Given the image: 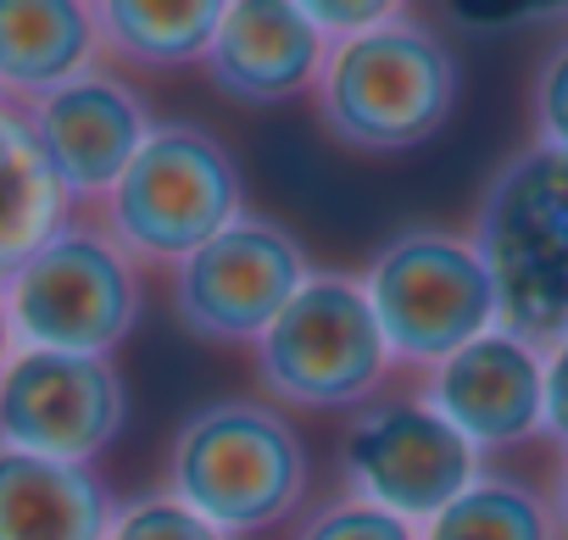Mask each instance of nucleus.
<instances>
[{"mask_svg": "<svg viewBox=\"0 0 568 540\" xmlns=\"http://www.w3.org/2000/svg\"><path fill=\"white\" fill-rule=\"evenodd\" d=\"M457 90L463 68L440 29L396 12L390 23L329 45L313 90V118L346 151L396 156L446 129Z\"/></svg>", "mask_w": 568, "mask_h": 540, "instance_id": "nucleus-1", "label": "nucleus"}, {"mask_svg": "<svg viewBox=\"0 0 568 540\" xmlns=\"http://www.w3.org/2000/svg\"><path fill=\"white\" fill-rule=\"evenodd\" d=\"M307 440L273 401L223 396L195 407L162 468V490L229 540L262 534L307 501Z\"/></svg>", "mask_w": 568, "mask_h": 540, "instance_id": "nucleus-2", "label": "nucleus"}, {"mask_svg": "<svg viewBox=\"0 0 568 540\" xmlns=\"http://www.w3.org/2000/svg\"><path fill=\"white\" fill-rule=\"evenodd\" d=\"M474 245L496 279L501 329L551 351L568 340V156L513 151L474 206Z\"/></svg>", "mask_w": 568, "mask_h": 540, "instance_id": "nucleus-3", "label": "nucleus"}, {"mask_svg": "<svg viewBox=\"0 0 568 540\" xmlns=\"http://www.w3.org/2000/svg\"><path fill=\"white\" fill-rule=\"evenodd\" d=\"M134 267L173 274L229 223L245 217V179L234 151L201 123H156L118 190L90 212Z\"/></svg>", "mask_w": 568, "mask_h": 540, "instance_id": "nucleus-4", "label": "nucleus"}, {"mask_svg": "<svg viewBox=\"0 0 568 540\" xmlns=\"http://www.w3.org/2000/svg\"><path fill=\"white\" fill-rule=\"evenodd\" d=\"M363 291L385 329L390 357L424 374L452 351L474 346L479 335L501 329V302H496L485 251L474 245V234L457 228L390 234L368 262Z\"/></svg>", "mask_w": 568, "mask_h": 540, "instance_id": "nucleus-5", "label": "nucleus"}, {"mask_svg": "<svg viewBox=\"0 0 568 540\" xmlns=\"http://www.w3.org/2000/svg\"><path fill=\"white\" fill-rule=\"evenodd\" d=\"M0 291L18 346L73 357H112L134 335L145 302L140 267L90 212H73Z\"/></svg>", "mask_w": 568, "mask_h": 540, "instance_id": "nucleus-6", "label": "nucleus"}, {"mask_svg": "<svg viewBox=\"0 0 568 540\" xmlns=\"http://www.w3.org/2000/svg\"><path fill=\"white\" fill-rule=\"evenodd\" d=\"M390 346L368 307L363 279L313 274L278 324L256 340V379L278 407L357 412L390 379Z\"/></svg>", "mask_w": 568, "mask_h": 540, "instance_id": "nucleus-7", "label": "nucleus"}, {"mask_svg": "<svg viewBox=\"0 0 568 540\" xmlns=\"http://www.w3.org/2000/svg\"><path fill=\"white\" fill-rule=\"evenodd\" d=\"M168 279H173V291H168L173 318L190 340L256 346L278 324V313L296 302V291L313 279V262L284 223L245 212L212 245H201L190 262H179Z\"/></svg>", "mask_w": 568, "mask_h": 540, "instance_id": "nucleus-8", "label": "nucleus"}, {"mask_svg": "<svg viewBox=\"0 0 568 540\" xmlns=\"http://www.w3.org/2000/svg\"><path fill=\"white\" fill-rule=\"evenodd\" d=\"M341 468L352 496L424 529L485 473V457L413 390V396H379L352 412Z\"/></svg>", "mask_w": 568, "mask_h": 540, "instance_id": "nucleus-9", "label": "nucleus"}, {"mask_svg": "<svg viewBox=\"0 0 568 540\" xmlns=\"http://www.w3.org/2000/svg\"><path fill=\"white\" fill-rule=\"evenodd\" d=\"M129 418V385L112 357L29 351L0 368V446L45 462L95 468Z\"/></svg>", "mask_w": 568, "mask_h": 540, "instance_id": "nucleus-10", "label": "nucleus"}, {"mask_svg": "<svg viewBox=\"0 0 568 540\" xmlns=\"http://www.w3.org/2000/svg\"><path fill=\"white\" fill-rule=\"evenodd\" d=\"M29 129H34L62 195L73 201V212H95L118 190V179L129 173L140 145L151 140L156 118H151L145 95L118 68L95 62L57 95L34 101Z\"/></svg>", "mask_w": 568, "mask_h": 540, "instance_id": "nucleus-11", "label": "nucleus"}, {"mask_svg": "<svg viewBox=\"0 0 568 540\" xmlns=\"http://www.w3.org/2000/svg\"><path fill=\"white\" fill-rule=\"evenodd\" d=\"M418 396L485 457L507 451L529 435H540V407H546V351L529 340L490 329L474 346L452 351L435 363L418 385Z\"/></svg>", "mask_w": 568, "mask_h": 540, "instance_id": "nucleus-12", "label": "nucleus"}, {"mask_svg": "<svg viewBox=\"0 0 568 540\" xmlns=\"http://www.w3.org/2000/svg\"><path fill=\"white\" fill-rule=\"evenodd\" d=\"M329 40L291 0H229L217 40L206 51V79L240 106H284L318 90Z\"/></svg>", "mask_w": 568, "mask_h": 540, "instance_id": "nucleus-13", "label": "nucleus"}, {"mask_svg": "<svg viewBox=\"0 0 568 540\" xmlns=\"http://www.w3.org/2000/svg\"><path fill=\"white\" fill-rule=\"evenodd\" d=\"M95 62V7L84 0H0V101L29 112Z\"/></svg>", "mask_w": 568, "mask_h": 540, "instance_id": "nucleus-14", "label": "nucleus"}, {"mask_svg": "<svg viewBox=\"0 0 568 540\" xmlns=\"http://www.w3.org/2000/svg\"><path fill=\"white\" fill-rule=\"evenodd\" d=\"M118 501L95 468L0 446V540H106Z\"/></svg>", "mask_w": 568, "mask_h": 540, "instance_id": "nucleus-15", "label": "nucleus"}, {"mask_svg": "<svg viewBox=\"0 0 568 540\" xmlns=\"http://www.w3.org/2000/svg\"><path fill=\"white\" fill-rule=\"evenodd\" d=\"M229 0H101L95 40L101 62L118 73H173L201 68Z\"/></svg>", "mask_w": 568, "mask_h": 540, "instance_id": "nucleus-16", "label": "nucleus"}, {"mask_svg": "<svg viewBox=\"0 0 568 540\" xmlns=\"http://www.w3.org/2000/svg\"><path fill=\"white\" fill-rule=\"evenodd\" d=\"M73 217V201L62 195L29 112L0 101V285Z\"/></svg>", "mask_w": 568, "mask_h": 540, "instance_id": "nucleus-17", "label": "nucleus"}, {"mask_svg": "<svg viewBox=\"0 0 568 540\" xmlns=\"http://www.w3.org/2000/svg\"><path fill=\"white\" fill-rule=\"evenodd\" d=\"M418 540H557V523L546 490L507 473H479L440 518L418 529Z\"/></svg>", "mask_w": 568, "mask_h": 540, "instance_id": "nucleus-18", "label": "nucleus"}, {"mask_svg": "<svg viewBox=\"0 0 568 540\" xmlns=\"http://www.w3.org/2000/svg\"><path fill=\"white\" fill-rule=\"evenodd\" d=\"M106 540H229V534L212 529L184 501H173L168 490H151V496H134V501L118 507Z\"/></svg>", "mask_w": 568, "mask_h": 540, "instance_id": "nucleus-19", "label": "nucleus"}, {"mask_svg": "<svg viewBox=\"0 0 568 540\" xmlns=\"http://www.w3.org/2000/svg\"><path fill=\"white\" fill-rule=\"evenodd\" d=\"M296 540H418V529L407 518H396V512H385V507L346 490L341 501L318 507Z\"/></svg>", "mask_w": 568, "mask_h": 540, "instance_id": "nucleus-20", "label": "nucleus"}, {"mask_svg": "<svg viewBox=\"0 0 568 540\" xmlns=\"http://www.w3.org/2000/svg\"><path fill=\"white\" fill-rule=\"evenodd\" d=\"M529 145L568 156V40H557L529 84Z\"/></svg>", "mask_w": 568, "mask_h": 540, "instance_id": "nucleus-21", "label": "nucleus"}, {"mask_svg": "<svg viewBox=\"0 0 568 540\" xmlns=\"http://www.w3.org/2000/svg\"><path fill=\"white\" fill-rule=\"evenodd\" d=\"M396 12H402V7H390V0H307V18L318 23V34H324L329 45L357 40V34L390 23Z\"/></svg>", "mask_w": 568, "mask_h": 540, "instance_id": "nucleus-22", "label": "nucleus"}, {"mask_svg": "<svg viewBox=\"0 0 568 540\" xmlns=\"http://www.w3.org/2000/svg\"><path fill=\"white\" fill-rule=\"evenodd\" d=\"M540 435L568 451V340L546 351V407H540Z\"/></svg>", "mask_w": 568, "mask_h": 540, "instance_id": "nucleus-23", "label": "nucleus"}, {"mask_svg": "<svg viewBox=\"0 0 568 540\" xmlns=\"http://www.w3.org/2000/svg\"><path fill=\"white\" fill-rule=\"evenodd\" d=\"M546 507H551L557 540H568V451L557 457V468H551V479H546Z\"/></svg>", "mask_w": 568, "mask_h": 540, "instance_id": "nucleus-24", "label": "nucleus"}, {"mask_svg": "<svg viewBox=\"0 0 568 540\" xmlns=\"http://www.w3.org/2000/svg\"><path fill=\"white\" fill-rule=\"evenodd\" d=\"M12 351H18V335H12V313H7V291H0V368L12 363Z\"/></svg>", "mask_w": 568, "mask_h": 540, "instance_id": "nucleus-25", "label": "nucleus"}]
</instances>
